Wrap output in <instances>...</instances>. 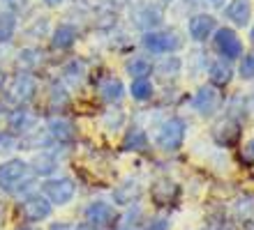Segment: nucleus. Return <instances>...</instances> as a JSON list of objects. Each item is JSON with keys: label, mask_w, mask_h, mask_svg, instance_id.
Segmentation results:
<instances>
[{"label": "nucleus", "mask_w": 254, "mask_h": 230, "mask_svg": "<svg viewBox=\"0 0 254 230\" xmlns=\"http://www.w3.org/2000/svg\"><path fill=\"white\" fill-rule=\"evenodd\" d=\"M134 21H136V26H141L146 33H150L155 26L162 23V9L155 5H143L139 12L134 14Z\"/></svg>", "instance_id": "6ab92c4d"}, {"label": "nucleus", "mask_w": 254, "mask_h": 230, "mask_svg": "<svg viewBox=\"0 0 254 230\" xmlns=\"http://www.w3.org/2000/svg\"><path fill=\"white\" fill-rule=\"evenodd\" d=\"M76 40H79V30H76V26H72V23H61V26L51 33V46L58 48V51L72 48V46L76 44Z\"/></svg>", "instance_id": "2eb2a0df"}, {"label": "nucleus", "mask_w": 254, "mask_h": 230, "mask_svg": "<svg viewBox=\"0 0 254 230\" xmlns=\"http://www.w3.org/2000/svg\"><path fill=\"white\" fill-rule=\"evenodd\" d=\"M116 16H118V14L111 12V9H102V12L95 16V26L102 28V30H109V28L116 26V21H118Z\"/></svg>", "instance_id": "c756f323"}, {"label": "nucleus", "mask_w": 254, "mask_h": 230, "mask_svg": "<svg viewBox=\"0 0 254 230\" xmlns=\"http://www.w3.org/2000/svg\"><path fill=\"white\" fill-rule=\"evenodd\" d=\"M141 196V186L139 182H123L121 186H116L114 189V200L118 205H129V203H136Z\"/></svg>", "instance_id": "5701e85b"}, {"label": "nucleus", "mask_w": 254, "mask_h": 230, "mask_svg": "<svg viewBox=\"0 0 254 230\" xmlns=\"http://www.w3.org/2000/svg\"><path fill=\"white\" fill-rule=\"evenodd\" d=\"M5 83H7V76H5V72H2V69H0V90H2V88H5Z\"/></svg>", "instance_id": "ea45409f"}, {"label": "nucleus", "mask_w": 254, "mask_h": 230, "mask_svg": "<svg viewBox=\"0 0 254 230\" xmlns=\"http://www.w3.org/2000/svg\"><path fill=\"white\" fill-rule=\"evenodd\" d=\"M42 2H44L47 7H61L65 0H42Z\"/></svg>", "instance_id": "58836bf2"}, {"label": "nucleus", "mask_w": 254, "mask_h": 230, "mask_svg": "<svg viewBox=\"0 0 254 230\" xmlns=\"http://www.w3.org/2000/svg\"><path fill=\"white\" fill-rule=\"evenodd\" d=\"M234 214L241 224H250V221H254V193L252 191L238 196V200H236V205H234Z\"/></svg>", "instance_id": "4be33fe9"}, {"label": "nucleus", "mask_w": 254, "mask_h": 230, "mask_svg": "<svg viewBox=\"0 0 254 230\" xmlns=\"http://www.w3.org/2000/svg\"><path fill=\"white\" fill-rule=\"evenodd\" d=\"M185 134H188V125L183 118H169L167 122H162V127L155 134V143L164 152H176L185 143Z\"/></svg>", "instance_id": "7ed1b4c3"}, {"label": "nucleus", "mask_w": 254, "mask_h": 230, "mask_svg": "<svg viewBox=\"0 0 254 230\" xmlns=\"http://www.w3.org/2000/svg\"><path fill=\"white\" fill-rule=\"evenodd\" d=\"M118 230H141V228H139L136 224H134V226H132V224H125L123 228H118Z\"/></svg>", "instance_id": "a19ab883"}, {"label": "nucleus", "mask_w": 254, "mask_h": 230, "mask_svg": "<svg viewBox=\"0 0 254 230\" xmlns=\"http://www.w3.org/2000/svg\"><path fill=\"white\" fill-rule=\"evenodd\" d=\"M14 147H19V140L12 132H0V154L2 152H12Z\"/></svg>", "instance_id": "72a5a7b5"}, {"label": "nucleus", "mask_w": 254, "mask_h": 230, "mask_svg": "<svg viewBox=\"0 0 254 230\" xmlns=\"http://www.w3.org/2000/svg\"><path fill=\"white\" fill-rule=\"evenodd\" d=\"M19 212L28 224H42V221H47V219L51 217L54 205L49 203L42 193H28L19 203Z\"/></svg>", "instance_id": "39448f33"}, {"label": "nucleus", "mask_w": 254, "mask_h": 230, "mask_svg": "<svg viewBox=\"0 0 254 230\" xmlns=\"http://www.w3.org/2000/svg\"><path fill=\"white\" fill-rule=\"evenodd\" d=\"M238 74H241V79H245V81L254 79V51L243 55L241 67H238Z\"/></svg>", "instance_id": "2f4dec72"}, {"label": "nucleus", "mask_w": 254, "mask_h": 230, "mask_svg": "<svg viewBox=\"0 0 254 230\" xmlns=\"http://www.w3.org/2000/svg\"><path fill=\"white\" fill-rule=\"evenodd\" d=\"M37 90H40V86H37V79H35L33 74L16 72L12 83H9V88H7V99H9L12 104H16V108H21V106L30 104V101L37 97Z\"/></svg>", "instance_id": "f03ea898"}, {"label": "nucleus", "mask_w": 254, "mask_h": 230, "mask_svg": "<svg viewBox=\"0 0 254 230\" xmlns=\"http://www.w3.org/2000/svg\"><path fill=\"white\" fill-rule=\"evenodd\" d=\"M86 74H88V67L81 58H72L69 62L63 65V81H67L72 88L81 86L83 79H86Z\"/></svg>", "instance_id": "a211bd4d"}, {"label": "nucleus", "mask_w": 254, "mask_h": 230, "mask_svg": "<svg viewBox=\"0 0 254 230\" xmlns=\"http://www.w3.org/2000/svg\"><path fill=\"white\" fill-rule=\"evenodd\" d=\"M47 134L54 143L69 145L76 138V127H74L72 120L63 118V115H54V118L47 120Z\"/></svg>", "instance_id": "9d476101"}, {"label": "nucleus", "mask_w": 254, "mask_h": 230, "mask_svg": "<svg viewBox=\"0 0 254 230\" xmlns=\"http://www.w3.org/2000/svg\"><path fill=\"white\" fill-rule=\"evenodd\" d=\"M215 48H217V53L222 58L227 60H236L243 55V42L236 35V30H231V28L215 30Z\"/></svg>", "instance_id": "1a4fd4ad"}, {"label": "nucleus", "mask_w": 254, "mask_h": 230, "mask_svg": "<svg viewBox=\"0 0 254 230\" xmlns=\"http://www.w3.org/2000/svg\"><path fill=\"white\" fill-rule=\"evenodd\" d=\"M49 101H51V106H56V108H63V106H67L72 101L69 92L65 90V86H63L61 81H54V83H51V88H49Z\"/></svg>", "instance_id": "cd10ccee"}, {"label": "nucleus", "mask_w": 254, "mask_h": 230, "mask_svg": "<svg viewBox=\"0 0 254 230\" xmlns=\"http://www.w3.org/2000/svg\"><path fill=\"white\" fill-rule=\"evenodd\" d=\"M245 152H248V157L254 161V138H252V140H250L248 145H245Z\"/></svg>", "instance_id": "e433bc0d"}, {"label": "nucleus", "mask_w": 254, "mask_h": 230, "mask_svg": "<svg viewBox=\"0 0 254 230\" xmlns=\"http://www.w3.org/2000/svg\"><path fill=\"white\" fill-rule=\"evenodd\" d=\"M83 219H86V224L104 230V228L116 226V221H118V212H116V207L111 203H107V200H93V203L86 205Z\"/></svg>", "instance_id": "0eeeda50"}, {"label": "nucleus", "mask_w": 254, "mask_h": 230, "mask_svg": "<svg viewBox=\"0 0 254 230\" xmlns=\"http://www.w3.org/2000/svg\"><path fill=\"white\" fill-rule=\"evenodd\" d=\"M148 230H169V219H153Z\"/></svg>", "instance_id": "f704fd0d"}, {"label": "nucleus", "mask_w": 254, "mask_h": 230, "mask_svg": "<svg viewBox=\"0 0 254 230\" xmlns=\"http://www.w3.org/2000/svg\"><path fill=\"white\" fill-rule=\"evenodd\" d=\"M241 134H243V129L238 127V122H234V120H224V122H220V125L213 129V138L220 145H224V147H234V145H238Z\"/></svg>", "instance_id": "4468645a"}, {"label": "nucleus", "mask_w": 254, "mask_h": 230, "mask_svg": "<svg viewBox=\"0 0 254 230\" xmlns=\"http://www.w3.org/2000/svg\"><path fill=\"white\" fill-rule=\"evenodd\" d=\"M49 230H74V226L67 224V221H56V224L49 226Z\"/></svg>", "instance_id": "c9c22d12"}, {"label": "nucleus", "mask_w": 254, "mask_h": 230, "mask_svg": "<svg viewBox=\"0 0 254 230\" xmlns=\"http://www.w3.org/2000/svg\"><path fill=\"white\" fill-rule=\"evenodd\" d=\"M210 2H213V5H222V2H224V0H210Z\"/></svg>", "instance_id": "c03bdc74"}, {"label": "nucleus", "mask_w": 254, "mask_h": 230, "mask_svg": "<svg viewBox=\"0 0 254 230\" xmlns=\"http://www.w3.org/2000/svg\"><path fill=\"white\" fill-rule=\"evenodd\" d=\"M250 42H252V46H254V26H252V30H250Z\"/></svg>", "instance_id": "37998d69"}, {"label": "nucleus", "mask_w": 254, "mask_h": 230, "mask_svg": "<svg viewBox=\"0 0 254 230\" xmlns=\"http://www.w3.org/2000/svg\"><path fill=\"white\" fill-rule=\"evenodd\" d=\"M125 122V113L118 108V113H116L114 118V108H109L107 113H104V127H107L109 132H116V129H121V125Z\"/></svg>", "instance_id": "7c9ffc66"}, {"label": "nucleus", "mask_w": 254, "mask_h": 230, "mask_svg": "<svg viewBox=\"0 0 254 230\" xmlns=\"http://www.w3.org/2000/svg\"><path fill=\"white\" fill-rule=\"evenodd\" d=\"M222 106V94L215 86H201L199 90L194 92L192 97V108L203 118H210L220 111Z\"/></svg>", "instance_id": "6e6552de"}, {"label": "nucleus", "mask_w": 254, "mask_h": 230, "mask_svg": "<svg viewBox=\"0 0 254 230\" xmlns=\"http://www.w3.org/2000/svg\"><path fill=\"white\" fill-rule=\"evenodd\" d=\"M42 196L51 205H67L76 196V182L72 178H49L42 184Z\"/></svg>", "instance_id": "20e7f679"}, {"label": "nucleus", "mask_w": 254, "mask_h": 230, "mask_svg": "<svg viewBox=\"0 0 254 230\" xmlns=\"http://www.w3.org/2000/svg\"><path fill=\"white\" fill-rule=\"evenodd\" d=\"M178 193H181V189H178V184H176L174 180H160V182H155L153 189H150V196H153V200L157 205H169L171 200L178 198Z\"/></svg>", "instance_id": "dca6fc26"}, {"label": "nucleus", "mask_w": 254, "mask_h": 230, "mask_svg": "<svg viewBox=\"0 0 254 230\" xmlns=\"http://www.w3.org/2000/svg\"><path fill=\"white\" fill-rule=\"evenodd\" d=\"M125 94V86L121 83V79L116 76H107V79L100 83V97L107 101V104H118Z\"/></svg>", "instance_id": "aec40b11"}, {"label": "nucleus", "mask_w": 254, "mask_h": 230, "mask_svg": "<svg viewBox=\"0 0 254 230\" xmlns=\"http://www.w3.org/2000/svg\"><path fill=\"white\" fill-rule=\"evenodd\" d=\"M153 83H150V79H136L132 81V86H129V94H132L136 101H148V99L153 97Z\"/></svg>", "instance_id": "bb28decb"}, {"label": "nucleus", "mask_w": 254, "mask_h": 230, "mask_svg": "<svg viewBox=\"0 0 254 230\" xmlns=\"http://www.w3.org/2000/svg\"><path fill=\"white\" fill-rule=\"evenodd\" d=\"M14 35H16V14L0 12V44L12 42Z\"/></svg>", "instance_id": "393cba45"}, {"label": "nucleus", "mask_w": 254, "mask_h": 230, "mask_svg": "<svg viewBox=\"0 0 254 230\" xmlns=\"http://www.w3.org/2000/svg\"><path fill=\"white\" fill-rule=\"evenodd\" d=\"M7 127L12 134H33L35 129V118L28 108H14L7 113Z\"/></svg>", "instance_id": "f8f14e48"}, {"label": "nucleus", "mask_w": 254, "mask_h": 230, "mask_svg": "<svg viewBox=\"0 0 254 230\" xmlns=\"http://www.w3.org/2000/svg\"><path fill=\"white\" fill-rule=\"evenodd\" d=\"M224 16H227L234 26L245 28L252 19V0H231L229 7L224 9Z\"/></svg>", "instance_id": "ddd939ff"}, {"label": "nucleus", "mask_w": 254, "mask_h": 230, "mask_svg": "<svg viewBox=\"0 0 254 230\" xmlns=\"http://www.w3.org/2000/svg\"><path fill=\"white\" fill-rule=\"evenodd\" d=\"M74 230H100V228H95V226H90V224H79V226H74Z\"/></svg>", "instance_id": "4c0bfd02"}, {"label": "nucleus", "mask_w": 254, "mask_h": 230, "mask_svg": "<svg viewBox=\"0 0 254 230\" xmlns=\"http://www.w3.org/2000/svg\"><path fill=\"white\" fill-rule=\"evenodd\" d=\"M0 219H2V207H0Z\"/></svg>", "instance_id": "a18cd8bd"}, {"label": "nucleus", "mask_w": 254, "mask_h": 230, "mask_svg": "<svg viewBox=\"0 0 254 230\" xmlns=\"http://www.w3.org/2000/svg\"><path fill=\"white\" fill-rule=\"evenodd\" d=\"M123 147H125V150H129V152H143V150H148V134L143 132L141 127H132V129L125 134Z\"/></svg>", "instance_id": "b1692460"}, {"label": "nucleus", "mask_w": 254, "mask_h": 230, "mask_svg": "<svg viewBox=\"0 0 254 230\" xmlns=\"http://www.w3.org/2000/svg\"><path fill=\"white\" fill-rule=\"evenodd\" d=\"M215 28H217L215 26V16H210V14H196V16L190 19L188 33L194 42H206L215 33Z\"/></svg>", "instance_id": "9b49d317"}, {"label": "nucleus", "mask_w": 254, "mask_h": 230, "mask_svg": "<svg viewBox=\"0 0 254 230\" xmlns=\"http://www.w3.org/2000/svg\"><path fill=\"white\" fill-rule=\"evenodd\" d=\"M16 230H37V228H33V226H21V228H16Z\"/></svg>", "instance_id": "79ce46f5"}, {"label": "nucleus", "mask_w": 254, "mask_h": 230, "mask_svg": "<svg viewBox=\"0 0 254 230\" xmlns=\"http://www.w3.org/2000/svg\"><path fill=\"white\" fill-rule=\"evenodd\" d=\"M28 7V0H0V12L19 14Z\"/></svg>", "instance_id": "473e14b6"}, {"label": "nucleus", "mask_w": 254, "mask_h": 230, "mask_svg": "<svg viewBox=\"0 0 254 230\" xmlns=\"http://www.w3.org/2000/svg\"><path fill=\"white\" fill-rule=\"evenodd\" d=\"M143 48L150 53H157V55H164V53H174L183 46V40L178 37L176 30H169V33H160V30H150V33L143 35L141 40Z\"/></svg>", "instance_id": "423d86ee"}, {"label": "nucleus", "mask_w": 254, "mask_h": 230, "mask_svg": "<svg viewBox=\"0 0 254 230\" xmlns=\"http://www.w3.org/2000/svg\"><path fill=\"white\" fill-rule=\"evenodd\" d=\"M208 79H210V86L224 88V86H229V83H231V79H234V69H231V65H229V62L217 60V62H213V65H210V69H208Z\"/></svg>", "instance_id": "412c9836"}, {"label": "nucleus", "mask_w": 254, "mask_h": 230, "mask_svg": "<svg viewBox=\"0 0 254 230\" xmlns=\"http://www.w3.org/2000/svg\"><path fill=\"white\" fill-rule=\"evenodd\" d=\"M30 164V171L35 173V178L42 175V178H51L56 171H58V159L51 154V152H40L33 161H28Z\"/></svg>", "instance_id": "f3484780"}, {"label": "nucleus", "mask_w": 254, "mask_h": 230, "mask_svg": "<svg viewBox=\"0 0 254 230\" xmlns=\"http://www.w3.org/2000/svg\"><path fill=\"white\" fill-rule=\"evenodd\" d=\"M35 182V173L23 159H7L0 164V191L5 193H23Z\"/></svg>", "instance_id": "f257e3e1"}, {"label": "nucleus", "mask_w": 254, "mask_h": 230, "mask_svg": "<svg viewBox=\"0 0 254 230\" xmlns=\"http://www.w3.org/2000/svg\"><path fill=\"white\" fill-rule=\"evenodd\" d=\"M42 60H44V55H42L40 48H23V51H19V65L23 67V69L40 67Z\"/></svg>", "instance_id": "c85d7f7f"}, {"label": "nucleus", "mask_w": 254, "mask_h": 230, "mask_svg": "<svg viewBox=\"0 0 254 230\" xmlns=\"http://www.w3.org/2000/svg\"><path fill=\"white\" fill-rule=\"evenodd\" d=\"M162 2H171V0H162Z\"/></svg>", "instance_id": "49530a36"}, {"label": "nucleus", "mask_w": 254, "mask_h": 230, "mask_svg": "<svg viewBox=\"0 0 254 230\" xmlns=\"http://www.w3.org/2000/svg\"><path fill=\"white\" fill-rule=\"evenodd\" d=\"M150 72H153V65H150V60H146V58H132L127 62V74L132 76V81L148 79Z\"/></svg>", "instance_id": "a878e982"}]
</instances>
